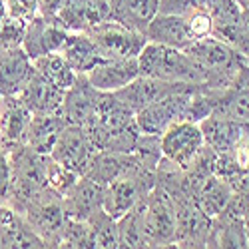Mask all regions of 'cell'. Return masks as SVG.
Listing matches in <instances>:
<instances>
[{
  "label": "cell",
  "instance_id": "38",
  "mask_svg": "<svg viewBox=\"0 0 249 249\" xmlns=\"http://www.w3.org/2000/svg\"><path fill=\"white\" fill-rule=\"evenodd\" d=\"M6 16H8L6 14V2H4V0H0V22H2Z\"/></svg>",
  "mask_w": 249,
  "mask_h": 249
},
{
  "label": "cell",
  "instance_id": "39",
  "mask_svg": "<svg viewBox=\"0 0 249 249\" xmlns=\"http://www.w3.org/2000/svg\"><path fill=\"white\" fill-rule=\"evenodd\" d=\"M243 225H245V237H247V247H249V215L243 217Z\"/></svg>",
  "mask_w": 249,
  "mask_h": 249
},
{
  "label": "cell",
  "instance_id": "34",
  "mask_svg": "<svg viewBox=\"0 0 249 249\" xmlns=\"http://www.w3.org/2000/svg\"><path fill=\"white\" fill-rule=\"evenodd\" d=\"M12 185V163L8 152L0 146V203H4Z\"/></svg>",
  "mask_w": 249,
  "mask_h": 249
},
{
  "label": "cell",
  "instance_id": "33",
  "mask_svg": "<svg viewBox=\"0 0 249 249\" xmlns=\"http://www.w3.org/2000/svg\"><path fill=\"white\" fill-rule=\"evenodd\" d=\"M6 2V14L10 18L30 22L32 18L40 14V2L38 0H4Z\"/></svg>",
  "mask_w": 249,
  "mask_h": 249
},
{
  "label": "cell",
  "instance_id": "32",
  "mask_svg": "<svg viewBox=\"0 0 249 249\" xmlns=\"http://www.w3.org/2000/svg\"><path fill=\"white\" fill-rule=\"evenodd\" d=\"M26 24L28 22H22V20L6 16L2 22H0V50H10V48L22 46Z\"/></svg>",
  "mask_w": 249,
  "mask_h": 249
},
{
  "label": "cell",
  "instance_id": "15",
  "mask_svg": "<svg viewBox=\"0 0 249 249\" xmlns=\"http://www.w3.org/2000/svg\"><path fill=\"white\" fill-rule=\"evenodd\" d=\"M30 122L32 112L18 96L0 98V146L6 152L24 146Z\"/></svg>",
  "mask_w": 249,
  "mask_h": 249
},
{
  "label": "cell",
  "instance_id": "13",
  "mask_svg": "<svg viewBox=\"0 0 249 249\" xmlns=\"http://www.w3.org/2000/svg\"><path fill=\"white\" fill-rule=\"evenodd\" d=\"M215 116L235 120V122H249V64L239 68L235 78L225 88L215 90L213 112Z\"/></svg>",
  "mask_w": 249,
  "mask_h": 249
},
{
  "label": "cell",
  "instance_id": "25",
  "mask_svg": "<svg viewBox=\"0 0 249 249\" xmlns=\"http://www.w3.org/2000/svg\"><path fill=\"white\" fill-rule=\"evenodd\" d=\"M66 126H68L66 120L60 114H38V116L32 114V122L28 126L24 146L34 150L36 154L50 156L60 132Z\"/></svg>",
  "mask_w": 249,
  "mask_h": 249
},
{
  "label": "cell",
  "instance_id": "14",
  "mask_svg": "<svg viewBox=\"0 0 249 249\" xmlns=\"http://www.w3.org/2000/svg\"><path fill=\"white\" fill-rule=\"evenodd\" d=\"M100 94L102 92L88 82L86 74H78L74 84L64 92L60 116L72 126H86L96 114Z\"/></svg>",
  "mask_w": 249,
  "mask_h": 249
},
{
  "label": "cell",
  "instance_id": "8",
  "mask_svg": "<svg viewBox=\"0 0 249 249\" xmlns=\"http://www.w3.org/2000/svg\"><path fill=\"white\" fill-rule=\"evenodd\" d=\"M88 34L96 42L102 58H138L143 46L148 44L146 34L134 32L114 20L98 24Z\"/></svg>",
  "mask_w": 249,
  "mask_h": 249
},
{
  "label": "cell",
  "instance_id": "23",
  "mask_svg": "<svg viewBox=\"0 0 249 249\" xmlns=\"http://www.w3.org/2000/svg\"><path fill=\"white\" fill-rule=\"evenodd\" d=\"M247 124L249 122H235V120H227V118L210 114L197 126L201 130L205 146H210L215 154H223L233 150L237 140L243 136Z\"/></svg>",
  "mask_w": 249,
  "mask_h": 249
},
{
  "label": "cell",
  "instance_id": "35",
  "mask_svg": "<svg viewBox=\"0 0 249 249\" xmlns=\"http://www.w3.org/2000/svg\"><path fill=\"white\" fill-rule=\"evenodd\" d=\"M196 10H199L197 0H160V10L158 12L178 14V16H190Z\"/></svg>",
  "mask_w": 249,
  "mask_h": 249
},
{
  "label": "cell",
  "instance_id": "12",
  "mask_svg": "<svg viewBox=\"0 0 249 249\" xmlns=\"http://www.w3.org/2000/svg\"><path fill=\"white\" fill-rule=\"evenodd\" d=\"M196 82H168V80H158V78H148V76H138L132 80L128 86L116 90V98H120L126 106H130L134 112L150 106L152 102H158L174 92L190 88Z\"/></svg>",
  "mask_w": 249,
  "mask_h": 249
},
{
  "label": "cell",
  "instance_id": "1",
  "mask_svg": "<svg viewBox=\"0 0 249 249\" xmlns=\"http://www.w3.org/2000/svg\"><path fill=\"white\" fill-rule=\"evenodd\" d=\"M196 62L203 76V84L210 88H225L235 78L239 68L245 64V58L231 46L215 36H203L183 48Z\"/></svg>",
  "mask_w": 249,
  "mask_h": 249
},
{
  "label": "cell",
  "instance_id": "11",
  "mask_svg": "<svg viewBox=\"0 0 249 249\" xmlns=\"http://www.w3.org/2000/svg\"><path fill=\"white\" fill-rule=\"evenodd\" d=\"M56 22L68 32H90L110 20L108 0H64L56 14Z\"/></svg>",
  "mask_w": 249,
  "mask_h": 249
},
{
  "label": "cell",
  "instance_id": "7",
  "mask_svg": "<svg viewBox=\"0 0 249 249\" xmlns=\"http://www.w3.org/2000/svg\"><path fill=\"white\" fill-rule=\"evenodd\" d=\"M205 146L201 130L194 122H176L160 136V148L165 160L174 161L178 168L188 170L199 150Z\"/></svg>",
  "mask_w": 249,
  "mask_h": 249
},
{
  "label": "cell",
  "instance_id": "17",
  "mask_svg": "<svg viewBox=\"0 0 249 249\" xmlns=\"http://www.w3.org/2000/svg\"><path fill=\"white\" fill-rule=\"evenodd\" d=\"M138 76V58H104L86 74L88 82L100 92H116Z\"/></svg>",
  "mask_w": 249,
  "mask_h": 249
},
{
  "label": "cell",
  "instance_id": "31",
  "mask_svg": "<svg viewBox=\"0 0 249 249\" xmlns=\"http://www.w3.org/2000/svg\"><path fill=\"white\" fill-rule=\"evenodd\" d=\"M78 178H80L78 174L64 168L62 163H58L56 160H52L48 156V160H46V185L50 190H54L60 196H66L68 190L78 181Z\"/></svg>",
  "mask_w": 249,
  "mask_h": 249
},
{
  "label": "cell",
  "instance_id": "19",
  "mask_svg": "<svg viewBox=\"0 0 249 249\" xmlns=\"http://www.w3.org/2000/svg\"><path fill=\"white\" fill-rule=\"evenodd\" d=\"M18 98L34 116H38V114H60L64 92L60 88H56L54 84H50V82L40 76L36 70H32L24 88L18 92Z\"/></svg>",
  "mask_w": 249,
  "mask_h": 249
},
{
  "label": "cell",
  "instance_id": "20",
  "mask_svg": "<svg viewBox=\"0 0 249 249\" xmlns=\"http://www.w3.org/2000/svg\"><path fill=\"white\" fill-rule=\"evenodd\" d=\"M102 199H104V185L96 183L86 176H80L78 181L68 190V194L62 196L66 217L78 221H86L92 213H96L102 207Z\"/></svg>",
  "mask_w": 249,
  "mask_h": 249
},
{
  "label": "cell",
  "instance_id": "22",
  "mask_svg": "<svg viewBox=\"0 0 249 249\" xmlns=\"http://www.w3.org/2000/svg\"><path fill=\"white\" fill-rule=\"evenodd\" d=\"M0 247H46L26 217L12 205L0 203Z\"/></svg>",
  "mask_w": 249,
  "mask_h": 249
},
{
  "label": "cell",
  "instance_id": "27",
  "mask_svg": "<svg viewBox=\"0 0 249 249\" xmlns=\"http://www.w3.org/2000/svg\"><path fill=\"white\" fill-rule=\"evenodd\" d=\"M233 196V190L230 181L219 176H210L196 192V203L199 205V210L207 213L210 217H215L223 212V207L230 203Z\"/></svg>",
  "mask_w": 249,
  "mask_h": 249
},
{
  "label": "cell",
  "instance_id": "4",
  "mask_svg": "<svg viewBox=\"0 0 249 249\" xmlns=\"http://www.w3.org/2000/svg\"><path fill=\"white\" fill-rule=\"evenodd\" d=\"M207 84L203 82H196L190 88L174 92L158 102H152L150 106L142 108L136 112V124L142 134H152V136H161L172 124L188 120V110H190V100L192 94L205 88Z\"/></svg>",
  "mask_w": 249,
  "mask_h": 249
},
{
  "label": "cell",
  "instance_id": "16",
  "mask_svg": "<svg viewBox=\"0 0 249 249\" xmlns=\"http://www.w3.org/2000/svg\"><path fill=\"white\" fill-rule=\"evenodd\" d=\"M66 38H68L66 28H62L56 20H48L46 16L38 14L26 24L22 48L30 56V60H34L44 54L60 52L66 42Z\"/></svg>",
  "mask_w": 249,
  "mask_h": 249
},
{
  "label": "cell",
  "instance_id": "18",
  "mask_svg": "<svg viewBox=\"0 0 249 249\" xmlns=\"http://www.w3.org/2000/svg\"><path fill=\"white\" fill-rule=\"evenodd\" d=\"M146 38L148 42L163 44V46H172V48H188L197 36L194 34L188 18L178 16V14H163L158 12L154 20L146 28Z\"/></svg>",
  "mask_w": 249,
  "mask_h": 249
},
{
  "label": "cell",
  "instance_id": "29",
  "mask_svg": "<svg viewBox=\"0 0 249 249\" xmlns=\"http://www.w3.org/2000/svg\"><path fill=\"white\" fill-rule=\"evenodd\" d=\"M143 197L118 219V247H148L143 230Z\"/></svg>",
  "mask_w": 249,
  "mask_h": 249
},
{
  "label": "cell",
  "instance_id": "36",
  "mask_svg": "<svg viewBox=\"0 0 249 249\" xmlns=\"http://www.w3.org/2000/svg\"><path fill=\"white\" fill-rule=\"evenodd\" d=\"M239 20H241V32H243V36H241V42H239L237 52L245 58V62L249 64V8H241Z\"/></svg>",
  "mask_w": 249,
  "mask_h": 249
},
{
  "label": "cell",
  "instance_id": "5",
  "mask_svg": "<svg viewBox=\"0 0 249 249\" xmlns=\"http://www.w3.org/2000/svg\"><path fill=\"white\" fill-rule=\"evenodd\" d=\"M143 230L148 247L176 245V205L160 185H154L143 197Z\"/></svg>",
  "mask_w": 249,
  "mask_h": 249
},
{
  "label": "cell",
  "instance_id": "6",
  "mask_svg": "<svg viewBox=\"0 0 249 249\" xmlns=\"http://www.w3.org/2000/svg\"><path fill=\"white\" fill-rule=\"evenodd\" d=\"M98 152L100 150L90 140L84 126H72V124H68V126L60 132L54 148L50 152V158L56 160L58 163H62L64 168L72 170L74 174L84 176Z\"/></svg>",
  "mask_w": 249,
  "mask_h": 249
},
{
  "label": "cell",
  "instance_id": "2",
  "mask_svg": "<svg viewBox=\"0 0 249 249\" xmlns=\"http://www.w3.org/2000/svg\"><path fill=\"white\" fill-rule=\"evenodd\" d=\"M140 76L168 82H203L196 62L185 50L148 42L138 56Z\"/></svg>",
  "mask_w": 249,
  "mask_h": 249
},
{
  "label": "cell",
  "instance_id": "24",
  "mask_svg": "<svg viewBox=\"0 0 249 249\" xmlns=\"http://www.w3.org/2000/svg\"><path fill=\"white\" fill-rule=\"evenodd\" d=\"M110 20L134 32L146 34L148 24L160 10V0H108Z\"/></svg>",
  "mask_w": 249,
  "mask_h": 249
},
{
  "label": "cell",
  "instance_id": "28",
  "mask_svg": "<svg viewBox=\"0 0 249 249\" xmlns=\"http://www.w3.org/2000/svg\"><path fill=\"white\" fill-rule=\"evenodd\" d=\"M34 70L46 78L50 84H54L56 88H60L62 92H66L76 80V72L70 68V64L66 62V58L60 52H52V54H44L32 60Z\"/></svg>",
  "mask_w": 249,
  "mask_h": 249
},
{
  "label": "cell",
  "instance_id": "3",
  "mask_svg": "<svg viewBox=\"0 0 249 249\" xmlns=\"http://www.w3.org/2000/svg\"><path fill=\"white\" fill-rule=\"evenodd\" d=\"M20 213L26 217L34 233L44 241L46 247H60L62 230L66 223L64 201H62L60 194H56L46 185L30 197V201Z\"/></svg>",
  "mask_w": 249,
  "mask_h": 249
},
{
  "label": "cell",
  "instance_id": "30",
  "mask_svg": "<svg viewBox=\"0 0 249 249\" xmlns=\"http://www.w3.org/2000/svg\"><path fill=\"white\" fill-rule=\"evenodd\" d=\"M86 221L90 223L96 247H118V219L104 212V207H100Z\"/></svg>",
  "mask_w": 249,
  "mask_h": 249
},
{
  "label": "cell",
  "instance_id": "9",
  "mask_svg": "<svg viewBox=\"0 0 249 249\" xmlns=\"http://www.w3.org/2000/svg\"><path fill=\"white\" fill-rule=\"evenodd\" d=\"M176 205V245L178 247H207L212 217L199 210L196 197L185 196L172 199Z\"/></svg>",
  "mask_w": 249,
  "mask_h": 249
},
{
  "label": "cell",
  "instance_id": "26",
  "mask_svg": "<svg viewBox=\"0 0 249 249\" xmlns=\"http://www.w3.org/2000/svg\"><path fill=\"white\" fill-rule=\"evenodd\" d=\"M60 54L66 58V62L76 74H88L100 60H104L96 42L86 32H68V38Z\"/></svg>",
  "mask_w": 249,
  "mask_h": 249
},
{
  "label": "cell",
  "instance_id": "21",
  "mask_svg": "<svg viewBox=\"0 0 249 249\" xmlns=\"http://www.w3.org/2000/svg\"><path fill=\"white\" fill-rule=\"evenodd\" d=\"M34 66L24 48L0 50V98L18 96L30 78Z\"/></svg>",
  "mask_w": 249,
  "mask_h": 249
},
{
  "label": "cell",
  "instance_id": "37",
  "mask_svg": "<svg viewBox=\"0 0 249 249\" xmlns=\"http://www.w3.org/2000/svg\"><path fill=\"white\" fill-rule=\"evenodd\" d=\"M38 2H40V14L46 16L48 20H54L64 0H38Z\"/></svg>",
  "mask_w": 249,
  "mask_h": 249
},
{
  "label": "cell",
  "instance_id": "10",
  "mask_svg": "<svg viewBox=\"0 0 249 249\" xmlns=\"http://www.w3.org/2000/svg\"><path fill=\"white\" fill-rule=\"evenodd\" d=\"M156 185V174H142L134 178H122L104 185V212L110 213L114 219L126 215L132 207Z\"/></svg>",
  "mask_w": 249,
  "mask_h": 249
}]
</instances>
